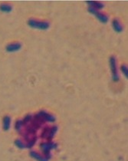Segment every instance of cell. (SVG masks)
<instances>
[{"instance_id":"obj_1","label":"cell","mask_w":128,"mask_h":161,"mask_svg":"<svg viewBox=\"0 0 128 161\" xmlns=\"http://www.w3.org/2000/svg\"><path fill=\"white\" fill-rule=\"evenodd\" d=\"M28 25H29L31 28L41 29V30H46L50 26L48 23L37 21V20H35V19H29V22H28Z\"/></svg>"},{"instance_id":"obj_2","label":"cell","mask_w":128,"mask_h":161,"mask_svg":"<svg viewBox=\"0 0 128 161\" xmlns=\"http://www.w3.org/2000/svg\"><path fill=\"white\" fill-rule=\"evenodd\" d=\"M88 12H89L90 13H91L92 15H94L95 16H96L97 19H98L101 23H107V22H108V17H107V16H105L104 14H102L101 12H98V10L89 7V8H88Z\"/></svg>"},{"instance_id":"obj_3","label":"cell","mask_w":128,"mask_h":161,"mask_svg":"<svg viewBox=\"0 0 128 161\" xmlns=\"http://www.w3.org/2000/svg\"><path fill=\"white\" fill-rule=\"evenodd\" d=\"M110 65H111V72H112L113 80H114V82H118L119 76L118 73H117V61H116V58L114 56H112V57L110 58Z\"/></svg>"},{"instance_id":"obj_4","label":"cell","mask_w":128,"mask_h":161,"mask_svg":"<svg viewBox=\"0 0 128 161\" xmlns=\"http://www.w3.org/2000/svg\"><path fill=\"white\" fill-rule=\"evenodd\" d=\"M37 117L39 118L42 121H51L53 122L55 121V118L54 117H53L52 115L46 113L45 111H41L39 114L37 115Z\"/></svg>"},{"instance_id":"obj_5","label":"cell","mask_w":128,"mask_h":161,"mask_svg":"<svg viewBox=\"0 0 128 161\" xmlns=\"http://www.w3.org/2000/svg\"><path fill=\"white\" fill-rule=\"evenodd\" d=\"M57 130H58L57 127H52L51 128L45 129L42 135V137H44V138H52L53 136L57 132Z\"/></svg>"},{"instance_id":"obj_6","label":"cell","mask_w":128,"mask_h":161,"mask_svg":"<svg viewBox=\"0 0 128 161\" xmlns=\"http://www.w3.org/2000/svg\"><path fill=\"white\" fill-rule=\"evenodd\" d=\"M22 48V45L19 42H15V43L9 44L6 46V51L8 52H15V51H19Z\"/></svg>"},{"instance_id":"obj_7","label":"cell","mask_w":128,"mask_h":161,"mask_svg":"<svg viewBox=\"0 0 128 161\" xmlns=\"http://www.w3.org/2000/svg\"><path fill=\"white\" fill-rule=\"evenodd\" d=\"M57 145L55 144H52V143H45V144H42V148L44 152L45 153H48L51 149L56 148Z\"/></svg>"},{"instance_id":"obj_8","label":"cell","mask_w":128,"mask_h":161,"mask_svg":"<svg viewBox=\"0 0 128 161\" xmlns=\"http://www.w3.org/2000/svg\"><path fill=\"white\" fill-rule=\"evenodd\" d=\"M112 26H113V29H114V30L116 32L120 33V32H121L122 31H123V26H122L121 24L119 23L117 19H114V21H113L112 23Z\"/></svg>"},{"instance_id":"obj_9","label":"cell","mask_w":128,"mask_h":161,"mask_svg":"<svg viewBox=\"0 0 128 161\" xmlns=\"http://www.w3.org/2000/svg\"><path fill=\"white\" fill-rule=\"evenodd\" d=\"M87 3L91 5V8H94L95 9H101L104 8V4L101 3L99 2H94V1H87Z\"/></svg>"},{"instance_id":"obj_10","label":"cell","mask_w":128,"mask_h":161,"mask_svg":"<svg viewBox=\"0 0 128 161\" xmlns=\"http://www.w3.org/2000/svg\"><path fill=\"white\" fill-rule=\"evenodd\" d=\"M10 125H11V118L9 116H5L3 118V124H2L4 131H8L10 128Z\"/></svg>"},{"instance_id":"obj_11","label":"cell","mask_w":128,"mask_h":161,"mask_svg":"<svg viewBox=\"0 0 128 161\" xmlns=\"http://www.w3.org/2000/svg\"><path fill=\"white\" fill-rule=\"evenodd\" d=\"M0 10L3 12L9 13L10 12H12V5H9V4H2V5H0Z\"/></svg>"},{"instance_id":"obj_12","label":"cell","mask_w":128,"mask_h":161,"mask_svg":"<svg viewBox=\"0 0 128 161\" xmlns=\"http://www.w3.org/2000/svg\"><path fill=\"white\" fill-rule=\"evenodd\" d=\"M31 156H32V157H34L35 159H38L39 161H47L46 159H45L44 157H42V156H41V155L38 154L37 153H35V152H31Z\"/></svg>"},{"instance_id":"obj_13","label":"cell","mask_w":128,"mask_h":161,"mask_svg":"<svg viewBox=\"0 0 128 161\" xmlns=\"http://www.w3.org/2000/svg\"><path fill=\"white\" fill-rule=\"evenodd\" d=\"M22 126H23L22 121H18L16 123V126H15V128H16V131H17L18 132H20Z\"/></svg>"},{"instance_id":"obj_14","label":"cell","mask_w":128,"mask_h":161,"mask_svg":"<svg viewBox=\"0 0 128 161\" xmlns=\"http://www.w3.org/2000/svg\"><path fill=\"white\" fill-rule=\"evenodd\" d=\"M15 144H16V145L20 149H23V148H25V147H26V145L24 144V143H22V141L20 140H16Z\"/></svg>"},{"instance_id":"obj_15","label":"cell","mask_w":128,"mask_h":161,"mask_svg":"<svg viewBox=\"0 0 128 161\" xmlns=\"http://www.w3.org/2000/svg\"><path fill=\"white\" fill-rule=\"evenodd\" d=\"M121 71L123 72V73L124 74L125 76L127 78V75H128V72H127V67H126V65H123L121 67Z\"/></svg>"}]
</instances>
